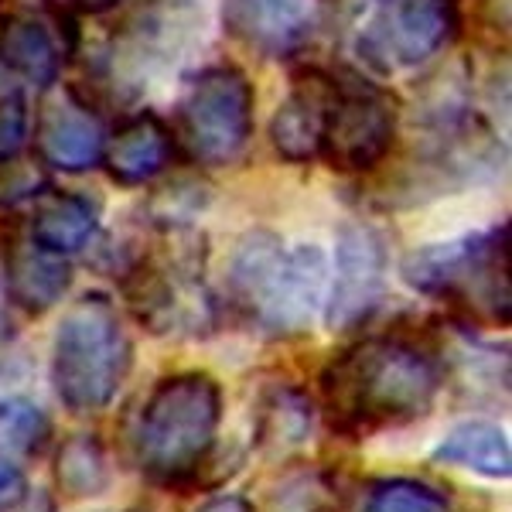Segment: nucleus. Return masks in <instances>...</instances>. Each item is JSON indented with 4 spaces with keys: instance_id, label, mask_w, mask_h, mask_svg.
<instances>
[{
    "instance_id": "obj_8",
    "label": "nucleus",
    "mask_w": 512,
    "mask_h": 512,
    "mask_svg": "<svg viewBox=\"0 0 512 512\" xmlns=\"http://www.w3.org/2000/svg\"><path fill=\"white\" fill-rule=\"evenodd\" d=\"M506 161V147L465 99L448 96L424 110V137L407 161L393 192H383V205H420L448 195L454 188L492 178Z\"/></svg>"
},
{
    "instance_id": "obj_7",
    "label": "nucleus",
    "mask_w": 512,
    "mask_h": 512,
    "mask_svg": "<svg viewBox=\"0 0 512 512\" xmlns=\"http://www.w3.org/2000/svg\"><path fill=\"white\" fill-rule=\"evenodd\" d=\"M134 369L130 338L117 304L89 291L65 308L52 338V386L69 414L89 417L106 410Z\"/></svg>"
},
{
    "instance_id": "obj_26",
    "label": "nucleus",
    "mask_w": 512,
    "mask_h": 512,
    "mask_svg": "<svg viewBox=\"0 0 512 512\" xmlns=\"http://www.w3.org/2000/svg\"><path fill=\"white\" fill-rule=\"evenodd\" d=\"M362 512H454L448 492L420 478H379L369 485Z\"/></svg>"
},
{
    "instance_id": "obj_14",
    "label": "nucleus",
    "mask_w": 512,
    "mask_h": 512,
    "mask_svg": "<svg viewBox=\"0 0 512 512\" xmlns=\"http://www.w3.org/2000/svg\"><path fill=\"white\" fill-rule=\"evenodd\" d=\"M325 24V0H222V28L260 59H291Z\"/></svg>"
},
{
    "instance_id": "obj_13",
    "label": "nucleus",
    "mask_w": 512,
    "mask_h": 512,
    "mask_svg": "<svg viewBox=\"0 0 512 512\" xmlns=\"http://www.w3.org/2000/svg\"><path fill=\"white\" fill-rule=\"evenodd\" d=\"M390 280V246L376 226L355 219L335 236V274L328 277L325 325L332 332H355L369 325L386 301Z\"/></svg>"
},
{
    "instance_id": "obj_18",
    "label": "nucleus",
    "mask_w": 512,
    "mask_h": 512,
    "mask_svg": "<svg viewBox=\"0 0 512 512\" xmlns=\"http://www.w3.org/2000/svg\"><path fill=\"white\" fill-rule=\"evenodd\" d=\"M31 140H35V154L41 164L79 175V171H89L103 161L106 130L89 106L69 99V103H52L38 113Z\"/></svg>"
},
{
    "instance_id": "obj_3",
    "label": "nucleus",
    "mask_w": 512,
    "mask_h": 512,
    "mask_svg": "<svg viewBox=\"0 0 512 512\" xmlns=\"http://www.w3.org/2000/svg\"><path fill=\"white\" fill-rule=\"evenodd\" d=\"M202 35L205 11L198 0H137L110 24L82 86H72V99L93 113L134 106L195 52Z\"/></svg>"
},
{
    "instance_id": "obj_19",
    "label": "nucleus",
    "mask_w": 512,
    "mask_h": 512,
    "mask_svg": "<svg viewBox=\"0 0 512 512\" xmlns=\"http://www.w3.org/2000/svg\"><path fill=\"white\" fill-rule=\"evenodd\" d=\"M318 420V403L297 383H270L256 396L253 410V441L270 458H287L311 441Z\"/></svg>"
},
{
    "instance_id": "obj_6",
    "label": "nucleus",
    "mask_w": 512,
    "mask_h": 512,
    "mask_svg": "<svg viewBox=\"0 0 512 512\" xmlns=\"http://www.w3.org/2000/svg\"><path fill=\"white\" fill-rule=\"evenodd\" d=\"M400 277L410 291L448 304L451 318L475 328H509V222L417 246L403 256Z\"/></svg>"
},
{
    "instance_id": "obj_20",
    "label": "nucleus",
    "mask_w": 512,
    "mask_h": 512,
    "mask_svg": "<svg viewBox=\"0 0 512 512\" xmlns=\"http://www.w3.org/2000/svg\"><path fill=\"white\" fill-rule=\"evenodd\" d=\"M4 274L11 304L35 318L52 311L69 294L76 277L69 256L41 250L31 239H14L11 246H4Z\"/></svg>"
},
{
    "instance_id": "obj_15",
    "label": "nucleus",
    "mask_w": 512,
    "mask_h": 512,
    "mask_svg": "<svg viewBox=\"0 0 512 512\" xmlns=\"http://www.w3.org/2000/svg\"><path fill=\"white\" fill-rule=\"evenodd\" d=\"M444 332H431L437 362H441V373L454 376V383L472 390V400H502L509 396V349L506 345H492L478 335L475 325L458 318L437 321Z\"/></svg>"
},
{
    "instance_id": "obj_30",
    "label": "nucleus",
    "mask_w": 512,
    "mask_h": 512,
    "mask_svg": "<svg viewBox=\"0 0 512 512\" xmlns=\"http://www.w3.org/2000/svg\"><path fill=\"white\" fill-rule=\"evenodd\" d=\"M195 512H256V506H253L250 499H246V495L222 492V495H212V499H205Z\"/></svg>"
},
{
    "instance_id": "obj_17",
    "label": "nucleus",
    "mask_w": 512,
    "mask_h": 512,
    "mask_svg": "<svg viewBox=\"0 0 512 512\" xmlns=\"http://www.w3.org/2000/svg\"><path fill=\"white\" fill-rule=\"evenodd\" d=\"M181 158L175 134L154 110H140L134 117H127L106 137L103 161L106 175L117 185H147V181L161 178Z\"/></svg>"
},
{
    "instance_id": "obj_16",
    "label": "nucleus",
    "mask_w": 512,
    "mask_h": 512,
    "mask_svg": "<svg viewBox=\"0 0 512 512\" xmlns=\"http://www.w3.org/2000/svg\"><path fill=\"white\" fill-rule=\"evenodd\" d=\"M328 99H332V69H301L291 82V93L270 120V144L284 161H318L321 130H325Z\"/></svg>"
},
{
    "instance_id": "obj_25",
    "label": "nucleus",
    "mask_w": 512,
    "mask_h": 512,
    "mask_svg": "<svg viewBox=\"0 0 512 512\" xmlns=\"http://www.w3.org/2000/svg\"><path fill=\"white\" fill-rule=\"evenodd\" d=\"M267 512H338V485L325 468H294L267 492Z\"/></svg>"
},
{
    "instance_id": "obj_9",
    "label": "nucleus",
    "mask_w": 512,
    "mask_h": 512,
    "mask_svg": "<svg viewBox=\"0 0 512 512\" xmlns=\"http://www.w3.org/2000/svg\"><path fill=\"white\" fill-rule=\"evenodd\" d=\"M253 86L233 62H219L195 72L175 110L178 154L198 168H222L246 151L253 137Z\"/></svg>"
},
{
    "instance_id": "obj_23",
    "label": "nucleus",
    "mask_w": 512,
    "mask_h": 512,
    "mask_svg": "<svg viewBox=\"0 0 512 512\" xmlns=\"http://www.w3.org/2000/svg\"><path fill=\"white\" fill-rule=\"evenodd\" d=\"M55 485L65 499H96L110 489L113 468L106 444L96 434H69L55 451Z\"/></svg>"
},
{
    "instance_id": "obj_4",
    "label": "nucleus",
    "mask_w": 512,
    "mask_h": 512,
    "mask_svg": "<svg viewBox=\"0 0 512 512\" xmlns=\"http://www.w3.org/2000/svg\"><path fill=\"white\" fill-rule=\"evenodd\" d=\"M328 256L318 243L287 246L270 229L239 239L226 274V308L267 338L308 335L325 308Z\"/></svg>"
},
{
    "instance_id": "obj_28",
    "label": "nucleus",
    "mask_w": 512,
    "mask_h": 512,
    "mask_svg": "<svg viewBox=\"0 0 512 512\" xmlns=\"http://www.w3.org/2000/svg\"><path fill=\"white\" fill-rule=\"evenodd\" d=\"M376 0H325V21L335 24V31L349 35V31L359 24L362 14L373 7Z\"/></svg>"
},
{
    "instance_id": "obj_10",
    "label": "nucleus",
    "mask_w": 512,
    "mask_h": 512,
    "mask_svg": "<svg viewBox=\"0 0 512 512\" xmlns=\"http://www.w3.org/2000/svg\"><path fill=\"white\" fill-rule=\"evenodd\" d=\"M400 130V99L355 69H332L318 158L342 175H366L390 158Z\"/></svg>"
},
{
    "instance_id": "obj_12",
    "label": "nucleus",
    "mask_w": 512,
    "mask_h": 512,
    "mask_svg": "<svg viewBox=\"0 0 512 512\" xmlns=\"http://www.w3.org/2000/svg\"><path fill=\"white\" fill-rule=\"evenodd\" d=\"M79 48L69 7L52 0L0 18V93H48Z\"/></svg>"
},
{
    "instance_id": "obj_2",
    "label": "nucleus",
    "mask_w": 512,
    "mask_h": 512,
    "mask_svg": "<svg viewBox=\"0 0 512 512\" xmlns=\"http://www.w3.org/2000/svg\"><path fill=\"white\" fill-rule=\"evenodd\" d=\"M147 229V243H123L106 260L130 315L158 338L212 335L219 325V301L205 280L209 239L195 226Z\"/></svg>"
},
{
    "instance_id": "obj_1",
    "label": "nucleus",
    "mask_w": 512,
    "mask_h": 512,
    "mask_svg": "<svg viewBox=\"0 0 512 512\" xmlns=\"http://www.w3.org/2000/svg\"><path fill=\"white\" fill-rule=\"evenodd\" d=\"M444 373L431 338L379 332L338 349L318 373V410L349 441L400 431L434 410Z\"/></svg>"
},
{
    "instance_id": "obj_24",
    "label": "nucleus",
    "mask_w": 512,
    "mask_h": 512,
    "mask_svg": "<svg viewBox=\"0 0 512 512\" xmlns=\"http://www.w3.org/2000/svg\"><path fill=\"white\" fill-rule=\"evenodd\" d=\"M52 444V420L31 396H4L0 400V458L28 465Z\"/></svg>"
},
{
    "instance_id": "obj_5",
    "label": "nucleus",
    "mask_w": 512,
    "mask_h": 512,
    "mask_svg": "<svg viewBox=\"0 0 512 512\" xmlns=\"http://www.w3.org/2000/svg\"><path fill=\"white\" fill-rule=\"evenodd\" d=\"M222 424V386L209 373H171L151 386L130 424V458L151 485L185 492L212 468Z\"/></svg>"
},
{
    "instance_id": "obj_21",
    "label": "nucleus",
    "mask_w": 512,
    "mask_h": 512,
    "mask_svg": "<svg viewBox=\"0 0 512 512\" xmlns=\"http://www.w3.org/2000/svg\"><path fill=\"white\" fill-rule=\"evenodd\" d=\"M99 198L82 192H41L28 219V239L59 256H72L93 243L99 229Z\"/></svg>"
},
{
    "instance_id": "obj_27",
    "label": "nucleus",
    "mask_w": 512,
    "mask_h": 512,
    "mask_svg": "<svg viewBox=\"0 0 512 512\" xmlns=\"http://www.w3.org/2000/svg\"><path fill=\"white\" fill-rule=\"evenodd\" d=\"M28 492H31V485H28L24 465H18V461H11V458H0V512L14 509Z\"/></svg>"
},
{
    "instance_id": "obj_29",
    "label": "nucleus",
    "mask_w": 512,
    "mask_h": 512,
    "mask_svg": "<svg viewBox=\"0 0 512 512\" xmlns=\"http://www.w3.org/2000/svg\"><path fill=\"white\" fill-rule=\"evenodd\" d=\"M11 294H7V274H4V246H0V355L11 345L14 325H11Z\"/></svg>"
},
{
    "instance_id": "obj_31",
    "label": "nucleus",
    "mask_w": 512,
    "mask_h": 512,
    "mask_svg": "<svg viewBox=\"0 0 512 512\" xmlns=\"http://www.w3.org/2000/svg\"><path fill=\"white\" fill-rule=\"evenodd\" d=\"M4 512H55V499L41 489H31L24 499L18 502L14 509H4Z\"/></svg>"
},
{
    "instance_id": "obj_22",
    "label": "nucleus",
    "mask_w": 512,
    "mask_h": 512,
    "mask_svg": "<svg viewBox=\"0 0 512 512\" xmlns=\"http://www.w3.org/2000/svg\"><path fill=\"white\" fill-rule=\"evenodd\" d=\"M431 458L434 465L468 468V472L492 478V482H506L512 475L509 437L499 424H489V420H465V424L451 427Z\"/></svg>"
},
{
    "instance_id": "obj_32",
    "label": "nucleus",
    "mask_w": 512,
    "mask_h": 512,
    "mask_svg": "<svg viewBox=\"0 0 512 512\" xmlns=\"http://www.w3.org/2000/svg\"><path fill=\"white\" fill-rule=\"evenodd\" d=\"M69 4L82 14H106V11H113L120 0H69Z\"/></svg>"
},
{
    "instance_id": "obj_11",
    "label": "nucleus",
    "mask_w": 512,
    "mask_h": 512,
    "mask_svg": "<svg viewBox=\"0 0 512 512\" xmlns=\"http://www.w3.org/2000/svg\"><path fill=\"white\" fill-rule=\"evenodd\" d=\"M352 48L376 76H400L431 62L461 35L458 0H376L349 31Z\"/></svg>"
}]
</instances>
